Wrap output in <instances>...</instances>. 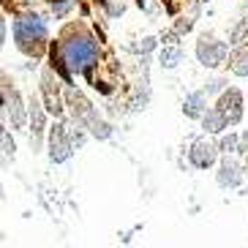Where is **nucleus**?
Segmentation results:
<instances>
[{
    "mask_svg": "<svg viewBox=\"0 0 248 248\" xmlns=\"http://www.w3.org/2000/svg\"><path fill=\"white\" fill-rule=\"evenodd\" d=\"M229 66H232V71L237 74V77H246L248 74V46H243V49L234 52L232 60H229Z\"/></svg>",
    "mask_w": 248,
    "mask_h": 248,
    "instance_id": "nucleus-11",
    "label": "nucleus"
},
{
    "mask_svg": "<svg viewBox=\"0 0 248 248\" xmlns=\"http://www.w3.org/2000/svg\"><path fill=\"white\" fill-rule=\"evenodd\" d=\"M98 41L82 22H71L60 30L58 38V58L68 74H85L98 63Z\"/></svg>",
    "mask_w": 248,
    "mask_h": 248,
    "instance_id": "nucleus-1",
    "label": "nucleus"
},
{
    "mask_svg": "<svg viewBox=\"0 0 248 248\" xmlns=\"http://www.w3.org/2000/svg\"><path fill=\"white\" fill-rule=\"evenodd\" d=\"M183 112L188 117H204V112H207V107H204V93H191L186 98V104H183Z\"/></svg>",
    "mask_w": 248,
    "mask_h": 248,
    "instance_id": "nucleus-10",
    "label": "nucleus"
},
{
    "mask_svg": "<svg viewBox=\"0 0 248 248\" xmlns=\"http://www.w3.org/2000/svg\"><path fill=\"white\" fill-rule=\"evenodd\" d=\"M197 58H199V63L207 66V68L221 66L224 58H226V44L218 41L216 36H202L197 41Z\"/></svg>",
    "mask_w": 248,
    "mask_h": 248,
    "instance_id": "nucleus-3",
    "label": "nucleus"
},
{
    "mask_svg": "<svg viewBox=\"0 0 248 248\" xmlns=\"http://www.w3.org/2000/svg\"><path fill=\"white\" fill-rule=\"evenodd\" d=\"M3 95H6V112H14L11 115V125H19L25 123V112H22V107H19V95H16V90L14 88H3Z\"/></svg>",
    "mask_w": 248,
    "mask_h": 248,
    "instance_id": "nucleus-8",
    "label": "nucleus"
},
{
    "mask_svg": "<svg viewBox=\"0 0 248 248\" xmlns=\"http://www.w3.org/2000/svg\"><path fill=\"white\" fill-rule=\"evenodd\" d=\"M14 44L28 58H44L49 46V30L38 14H22L14 19Z\"/></svg>",
    "mask_w": 248,
    "mask_h": 248,
    "instance_id": "nucleus-2",
    "label": "nucleus"
},
{
    "mask_svg": "<svg viewBox=\"0 0 248 248\" xmlns=\"http://www.w3.org/2000/svg\"><path fill=\"white\" fill-rule=\"evenodd\" d=\"M191 164L199 169H207L216 164V158H218V147L213 145L210 139H197L194 142V147H191V153H188Z\"/></svg>",
    "mask_w": 248,
    "mask_h": 248,
    "instance_id": "nucleus-5",
    "label": "nucleus"
},
{
    "mask_svg": "<svg viewBox=\"0 0 248 248\" xmlns=\"http://www.w3.org/2000/svg\"><path fill=\"white\" fill-rule=\"evenodd\" d=\"M41 85H44V93H46V109L55 112V115H60V101H58L60 90H58V79L52 77L49 68L41 74Z\"/></svg>",
    "mask_w": 248,
    "mask_h": 248,
    "instance_id": "nucleus-7",
    "label": "nucleus"
},
{
    "mask_svg": "<svg viewBox=\"0 0 248 248\" xmlns=\"http://www.w3.org/2000/svg\"><path fill=\"white\" fill-rule=\"evenodd\" d=\"M216 107H218V112L226 117V123L229 125H237L240 123V117H243V93L240 90H224L221 93V98L216 101Z\"/></svg>",
    "mask_w": 248,
    "mask_h": 248,
    "instance_id": "nucleus-4",
    "label": "nucleus"
},
{
    "mask_svg": "<svg viewBox=\"0 0 248 248\" xmlns=\"http://www.w3.org/2000/svg\"><path fill=\"white\" fill-rule=\"evenodd\" d=\"M180 58H183V52L177 49V46H175V49H164V55H161V60H164V66H169V68H172V66H177V63H180Z\"/></svg>",
    "mask_w": 248,
    "mask_h": 248,
    "instance_id": "nucleus-12",
    "label": "nucleus"
},
{
    "mask_svg": "<svg viewBox=\"0 0 248 248\" xmlns=\"http://www.w3.org/2000/svg\"><path fill=\"white\" fill-rule=\"evenodd\" d=\"M202 125H204V131H207V134H221L224 128H229V123H226V117L218 112V107H213V109L204 112Z\"/></svg>",
    "mask_w": 248,
    "mask_h": 248,
    "instance_id": "nucleus-9",
    "label": "nucleus"
},
{
    "mask_svg": "<svg viewBox=\"0 0 248 248\" xmlns=\"http://www.w3.org/2000/svg\"><path fill=\"white\" fill-rule=\"evenodd\" d=\"M49 155H52V161H66L68 155H71V142L66 139V128H63V125H52Z\"/></svg>",
    "mask_w": 248,
    "mask_h": 248,
    "instance_id": "nucleus-6",
    "label": "nucleus"
}]
</instances>
